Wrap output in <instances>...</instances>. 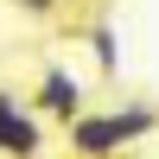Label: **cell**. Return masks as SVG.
I'll return each instance as SVG.
<instances>
[{"instance_id": "obj_3", "label": "cell", "mask_w": 159, "mask_h": 159, "mask_svg": "<svg viewBox=\"0 0 159 159\" xmlns=\"http://www.w3.org/2000/svg\"><path fill=\"white\" fill-rule=\"evenodd\" d=\"M25 102H32L45 121H57V127H64L70 115H83V83H76V70H64V64H45Z\"/></svg>"}, {"instance_id": "obj_1", "label": "cell", "mask_w": 159, "mask_h": 159, "mask_svg": "<svg viewBox=\"0 0 159 159\" xmlns=\"http://www.w3.org/2000/svg\"><path fill=\"white\" fill-rule=\"evenodd\" d=\"M147 134H159V108L147 102H121V108H102V115H70L64 121V140H70V159H108V153H127L140 147Z\"/></svg>"}, {"instance_id": "obj_5", "label": "cell", "mask_w": 159, "mask_h": 159, "mask_svg": "<svg viewBox=\"0 0 159 159\" xmlns=\"http://www.w3.org/2000/svg\"><path fill=\"white\" fill-rule=\"evenodd\" d=\"M13 7H19V13H32V19H51V13H64L70 0H13Z\"/></svg>"}, {"instance_id": "obj_4", "label": "cell", "mask_w": 159, "mask_h": 159, "mask_svg": "<svg viewBox=\"0 0 159 159\" xmlns=\"http://www.w3.org/2000/svg\"><path fill=\"white\" fill-rule=\"evenodd\" d=\"M89 51H96L102 76H115V70H121V51H115V32H108V25H89Z\"/></svg>"}, {"instance_id": "obj_2", "label": "cell", "mask_w": 159, "mask_h": 159, "mask_svg": "<svg viewBox=\"0 0 159 159\" xmlns=\"http://www.w3.org/2000/svg\"><path fill=\"white\" fill-rule=\"evenodd\" d=\"M0 159H45V115L19 89H0Z\"/></svg>"}, {"instance_id": "obj_6", "label": "cell", "mask_w": 159, "mask_h": 159, "mask_svg": "<svg viewBox=\"0 0 159 159\" xmlns=\"http://www.w3.org/2000/svg\"><path fill=\"white\" fill-rule=\"evenodd\" d=\"M108 159H127V153H108Z\"/></svg>"}]
</instances>
